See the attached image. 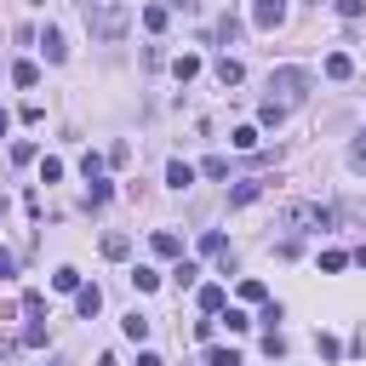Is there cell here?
<instances>
[{
	"label": "cell",
	"instance_id": "1",
	"mask_svg": "<svg viewBox=\"0 0 366 366\" xmlns=\"http://www.w3.org/2000/svg\"><path fill=\"white\" fill-rule=\"evenodd\" d=\"M281 229H292V235H315V229H332V206H320V201H298V206H286Z\"/></svg>",
	"mask_w": 366,
	"mask_h": 366
},
{
	"label": "cell",
	"instance_id": "2",
	"mask_svg": "<svg viewBox=\"0 0 366 366\" xmlns=\"http://www.w3.org/2000/svg\"><path fill=\"white\" fill-rule=\"evenodd\" d=\"M269 92H274V103H303L309 98V69H298V63H286V69H274L269 75Z\"/></svg>",
	"mask_w": 366,
	"mask_h": 366
},
{
	"label": "cell",
	"instance_id": "3",
	"mask_svg": "<svg viewBox=\"0 0 366 366\" xmlns=\"http://www.w3.org/2000/svg\"><path fill=\"white\" fill-rule=\"evenodd\" d=\"M252 23H258V29L286 23V0H252Z\"/></svg>",
	"mask_w": 366,
	"mask_h": 366
},
{
	"label": "cell",
	"instance_id": "4",
	"mask_svg": "<svg viewBox=\"0 0 366 366\" xmlns=\"http://www.w3.org/2000/svg\"><path fill=\"white\" fill-rule=\"evenodd\" d=\"M86 23H92V34H103V40H115V34L126 29L120 12H92V6H86Z\"/></svg>",
	"mask_w": 366,
	"mask_h": 366
},
{
	"label": "cell",
	"instance_id": "5",
	"mask_svg": "<svg viewBox=\"0 0 366 366\" xmlns=\"http://www.w3.org/2000/svg\"><path fill=\"white\" fill-rule=\"evenodd\" d=\"M263 189H269V177H246V183H235V189H229V206H252Z\"/></svg>",
	"mask_w": 366,
	"mask_h": 366
},
{
	"label": "cell",
	"instance_id": "6",
	"mask_svg": "<svg viewBox=\"0 0 366 366\" xmlns=\"http://www.w3.org/2000/svg\"><path fill=\"white\" fill-rule=\"evenodd\" d=\"M40 52H46V63H63V58H69V46H63L58 29H46V34H40Z\"/></svg>",
	"mask_w": 366,
	"mask_h": 366
},
{
	"label": "cell",
	"instance_id": "7",
	"mask_svg": "<svg viewBox=\"0 0 366 366\" xmlns=\"http://www.w3.org/2000/svg\"><path fill=\"white\" fill-rule=\"evenodd\" d=\"M75 309H80V315L92 320V315L103 309V292H98V286H80V292H75Z\"/></svg>",
	"mask_w": 366,
	"mask_h": 366
},
{
	"label": "cell",
	"instance_id": "8",
	"mask_svg": "<svg viewBox=\"0 0 366 366\" xmlns=\"http://www.w3.org/2000/svg\"><path fill=\"white\" fill-rule=\"evenodd\" d=\"M166 183H172V189H189V183H195V166H189V160H172V166H166Z\"/></svg>",
	"mask_w": 366,
	"mask_h": 366
},
{
	"label": "cell",
	"instance_id": "9",
	"mask_svg": "<svg viewBox=\"0 0 366 366\" xmlns=\"http://www.w3.org/2000/svg\"><path fill=\"white\" fill-rule=\"evenodd\" d=\"M155 252L160 258H183V241L172 235V229H155Z\"/></svg>",
	"mask_w": 366,
	"mask_h": 366
},
{
	"label": "cell",
	"instance_id": "10",
	"mask_svg": "<svg viewBox=\"0 0 366 366\" xmlns=\"http://www.w3.org/2000/svg\"><path fill=\"white\" fill-rule=\"evenodd\" d=\"M217 80H223V86H241V80H246V69H241L235 58H217Z\"/></svg>",
	"mask_w": 366,
	"mask_h": 366
},
{
	"label": "cell",
	"instance_id": "11",
	"mask_svg": "<svg viewBox=\"0 0 366 366\" xmlns=\"http://www.w3.org/2000/svg\"><path fill=\"white\" fill-rule=\"evenodd\" d=\"M126 338H132V343H144V338H149V315H137V309H132V315H126Z\"/></svg>",
	"mask_w": 366,
	"mask_h": 366
},
{
	"label": "cell",
	"instance_id": "12",
	"mask_svg": "<svg viewBox=\"0 0 366 366\" xmlns=\"http://www.w3.org/2000/svg\"><path fill=\"white\" fill-rule=\"evenodd\" d=\"M327 75H332V80H349V75H355V58L332 52V58H327Z\"/></svg>",
	"mask_w": 366,
	"mask_h": 366
},
{
	"label": "cell",
	"instance_id": "13",
	"mask_svg": "<svg viewBox=\"0 0 366 366\" xmlns=\"http://www.w3.org/2000/svg\"><path fill=\"white\" fill-rule=\"evenodd\" d=\"M172 75H177V80H195V75H201V58H195V52H183V58L172 63Z\"/></svg>",
	"mask_w": 366,
	"mask_h": 366
},
{
	"label": "cell",
	"instance_id": "14",
	"mask_svg": "<svg viewBox=\"0 0 366 366\" xmlns=\"http://www.w3.org/2000/svg\"><path fill=\"white\" fill-rule=\"evenodd\" d=\"M201 309L206 315H223V286H201Z\"/></svg>",
	"mask_w": 366,
	"mask_h": 366
},
{
	"label": "cell",
	"instance_id": "15",
	"mask_svg": "<svg viewBox=\"0 0 366 366\" xmlns=\"http://www.w3.org/2000/svg\"><path fill=\"white\" fill-rule=\"evenodd\" d=\"M258 120H263V126H281V120H286V103H274V98H269V103L258 109Z\"/></svg>",
	"mask_w": 366,
	"mask_h": 366
},
{
	"label": "cell",
	"instance_id": "16",
	"mask_svg": "<svg viewBox=\"0 0 366 366\" xmlns=\"http://www.w3.org/2000/svg\"><path fill=\"white\" fill-rule=\"evenodd\" d=\"M223 327H229V332H246L252 315H246V309H223Z\"/></svg>",
	"mask_w": 366,
	"mask_h": 366
},
{
	"label": "cell",
	"instance_id": "17",
	"mask_svg": "<svg viewBox=\"0 0 366 366\" xmlns=\"http://www.w3.org/2000/svg\"><path fill=\"white\" fill-rule=\"evenodd\" d=\"M144 29L160 34V29H166V6H144Z\"/></svg>",
	"mask_w": 366,
	"mask_h": 366
},
{
	"label": "cell",
	"instance_id": "18",
	"mask_svg": "<svg viewBox=\"0 0 366 366\" xmlns=\"http://www.w3.org/2000/svg\"><path fill=\"white\" fill-rule=\"evenodd\" d=\"M126 252H132L126 235H103V258H126Z\"/></svg>",
	"mask_w": 366,
	"mask_h": 366
},
{
	"label": "cell",
	"instance_id": "19",
	"mask_svg": "<svg viewBox=\"0 0 366 366\" xmlns=\"http://www.w3.org/2000/svg\"><path fill=\"white\" fill-rule=\"evenodd\" d=\"M217 40L235 46V40H241V18H223V23H217Z\"/></svg>",
	"mask_w": 366,
	"mask_h": 366
},
{
	"label": "cell",
	"instance_id": "20",
	"mask_svg": "<svg viewBox=\"0 0 366 366\" xmlns=\"http://www.w3.org/2000/svg\"><path fill=\"white\" fill-rule=\"evenodd\" d=\"M52 286H58V292H80V274H75V269H58Z\"/></svg>",
	"mask_w": 366,
	"mask_h": 366
},
{
	"label": "cell",
	"instance_id": "21",
	"mask_svg": "<svg viewBox=\"0 0 366 366\" xmlns=\"http://www.w3.org/2000/svg\"><path fill=\"white\" fill-rule=\"evenodd\" d=\"M201 252H206V258H223V235H217V229H206V235H201Z\"/></svg>",
	"mask_w": 366,
	"mask_h": 366
},
{
	"label": "cell",
	"instance_id": "22",
	"mask_svg": "<svg viewBox=\"0 0 366 366\" xmlns=\"http://www.w3.org/2000/svg\"><path fill=\"white\" fill-rule=\"evenodd\" d=\"M349 166H355V172H366V132L349 144Z\"/></svg>",
	"mask_w": 366,
	"mask_h": 366
},
{
	"label": "cell",
	"instance_id": "23",
	"mask_svg": "<svg viewBox=\"0 0 366 366\" xmlns=\"http://www.w3.org/2000/svg\"><path fill=\"white\" fill-rule=\"evenodd\" d=\"M132 286H137V292H155V286H160V274H155V269H137V274H132Z\"/></svg>",
	"mask_w": 366,
	"mask_h": 366
},
{
	"label": "cell",
	"instance_id": "24",
	"mask_svg": "<svg viewBox=\"0 0 366 366\" xmlns=\"http://www.w3.org/2000/svg\"><path fill=\"white\" fill-rule=\"evenodd\" d=\"M12 80H18V86H40V69H34V63H18Z\"/></svg>",
	"mask_w": 366,
	"mask_h": 366
},
{
	"label": "cell",
	"instance_id": "25",
	"mask_svg": "<svg viewBox=\"0 0 366 366\" xmlns=\"http://www.w3.org/2000/svg\"><path fill=\"white\" fill-rule=\"evenodd\" d=\"M23 315L40 320V315H46V298H40V292H23Z\"/></svg>",
	"mask_w": 366,
	"mask_h": 366
},
{
	"label": "cell",
	"instance_id": "26",
	"mask_svg": "<svg viewBox=\"0 0 366 366\" xmlns=\"http://www.w3.org/2000/svg\"><path fill=\"white\" fill-rule=\"evenodd\" d=\"M332 6H338V18H349V23H355V18L366 12V0H332Z\"/></svg>",
	"mask_w": 366,
	"mask_h": 366
},
{
	"label": "cell",
	"instance_id": "27",
	"mask_svg": "<svg viewBox=\"0 0 366 366\" xmlns=\"http://www.w3.org/2000/svg\"><path fill=\"white\" fill-rule=\"evenodd\" d=\"M58 177H63V160L46 155V160H40V183H58Z\"/></svg>",
	"mask_w": 366,
	"mask_h": 366
},
{
	"label": "cell",
	"instance_id": "28",
	"mask_svg": "<svg viewBox=\"0 0 366 366\" xmlns=\"http://www.w3.org/2000/svg\"><path fill=\"white\" fill-rule=\"evenodd\" d=\"M263 355H269V360H281V355H286V338H281V332H269V338H263Z\"/></svg>",
	"mask_w": 366,
	"mask_h": 366
},
{
	"label": "cell",
	"instance_id": "29",
	"mask_svg": "<svg viewBox=\"0 0 366 366\" xmlns=\"http://www.w3.org/2000/svg\"><path fill=\"white\" fill-rule=\"evenodd\" d=\"M235 149H258V126H235Z\"/></svg>",
	"mask_w": 366,
	"mask_h": 366
},
{
	"label": "cell",
	"instance_id": "30",
	"mask_svg": "<svg viewBox=\"0 0 366 366\" xmlns=\"http://www.w3.org/2000/svg\"><path fill=\"white\" fill-rule=\"evenodd\" d=\"M343 263H349V252H320V269H327V274H338Z\"/></svg>",
	"mask_w": 366,
	"mask_h": 366
},
{
	"label": "cell",
	"instance_id": "31",
	"mask_svg": "<svg viewBox=\"0 0 366 366\" xmlns=\"http://www.w3.org/2000/svg\"><path fill=\"white\" fill-rule=\"evenodd\" d=\"M206 366H241V355H235V349H212Z\"/></svg>",
	"mask_w": 366,
	"mask_h": 366
},
{
	"label": "cell",
	"instance_id": "32",
	"mask_svg": "<svg viewBox=\"0 0 366 366\" xmlns=\"http://www.w3.org/2000/svg\"><path fill=\"white\" fill-rule=\"evenodd\" d=\"M80 172H86V183H92V177H103V155H86V160H80Z\"/></svg>",
	"mask_w": 366,
	"mask_h": 366
},
{
	"label": "cell",
	"instance_id": "33",
	"mask_svg": "<svg viewBox=\"0 0 366 366\" xmlns=\"http://www.w3.org/2000/svg\"><path fill=\"white\" fill-rule=\"evenodd\" d=\"M241 298L246 303H263V281H241Z\"/></svg>",
	"mask_w": 366,
	"mask_h": 366
},
{
	"label": "cell",
	"instance_id": "34",
	"mask_svg": "<svg viewBox=\"0 0 366 366\" xmlns=\"http://www.w3.org/2000/svg\"><path fill=\"white\" fill-rule=\"evenodd\" d=\"M12 269H18V263H12V252H6V246H0V281H6V274H12Z\"/></svg>",
	"mask_w": 366,
	"mask_h": 366
},
{
	"label": "cell",
	"instance_id": "35",
	"mask_svg": "<svg viewBox=\"0 0 366 366\" xmlns=\"http://www.w3.org/2000/svg\"><path fill=\"white\" fill-rule=\"evenodd\" d=\"M137 366H166V360H160V355H149V349H144V355H137Z\"/></svg>",
	"mask_w": 366,
	"mask_h": 366
},
{
	"label": "cell",
	"instance_id": "36",
	"mask_svg": "<svg viewBox=\"0 0 366 366\" xmlns=\"http://www.w3.org/2000/svg\"><path fill=\"white\" fill-rule=\"evenodd\" d=\"M6 132H12V115H6V109H0V137H6Z\"/></svg>",
	"mask_w": 366,
	"mask_h": 366
},
{
	"label": "cell",
	"instance_id": "37",
	"mask_svg": "<svg viewBox=\"0 0 366 366\" xmlns=\"http://www.w3.org/2000/svg\"><path fill=\"white\" fill-rule=\"evenodd\" d=\"M355 263H360V269H366V246H360V252H355Z\"/></svg>",
	"mask_w": 366,
	"mask_h": 366
},
{
	"label": "cell",
	"instance_id": "38",
	"mask_svg": "<svg viewBox=\"0 0 366 366\" xmlns=\"http://www.w3.org/2000/svg\"><path fill=\"white\" fill-rule=\"evenodd\" d=\"M98 366H120V360H115V355H103V360H98Z\"/></svg>",
	"mask_w": 366,
	"mask_h": 366
},
{
	"label": "cell",
	"instance_id": "39",
	"mask_svg": "<svg viewBox=\"0 0 366 366\" xmlns=\"http://www.w3.org/2000/svg\"><path fill=\"white\" fill-rule=\"evenodd\" d=\"M34 6H46V0H34Z\"/></svg>",
	"mask_w": 366,
	"mask_h": 366
}]
</instances>
